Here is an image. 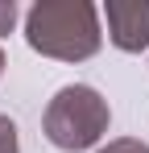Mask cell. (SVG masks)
I'll return each instance as SVG.
<instances>
[{
	"label": "cell",
	"instance_id": "cell-1",
	"mask_svg": "<svg viewBox=\"0 0 149 153\" xmlns=\"http://www.w3.org/2000/svg\"><path fill=\"white\" fill-rule=\"evenodd\" d=\"M25 42L42 58L87 62L104 46L99 8L87 0H37L25 13Z\"/></svg>",
	"mask_w": 149,
	"mask_h": 153
},
{
	"label": "cell",
	"instance_id": "cell-2",
	"mask_svg": "<svg viewBox=\"0 0 149 153\" xmlns=\"http://www.w3.org/2000/svg\"><path fill=\"white\" fill-rule=\"evenodd\" d=\"M108 124H112L108 100L87 83H71V87L54 91V100L46 103V116H42L46 141L62 153H79V149L99 145Z\"/></svg>",
	"mask_w": 149,
	"mask_h": 153
},
{
	"label": "cell",
	"instance_id": "cell-3",
	"mask_svg": "<svg viewBox=\"0 0 149 153\" xmlns=\"http://www.w3.org/2000/svg\"><path fill=\"white\" fill-rule=\"evenodd\" d=\"M108 37L124 54H149V0H108Z\"/></svg>",
	"mask_w": 149,
	"mask_h": 153
},
{
	"label": "cell",
	"instance_id": "cell-4",
	"mask_svg": "<svg viewBox=\"0 0 149 153\" xmlns=\"http://www.w3.org/2000/svg\"><path fill=\"white\" fill-rule=\"evenodd\" d=\"M99 153H149V145L137 141V137H116V141H108Z\"/></svg>",
	"mask_w": 149,
	"mask_h": 153
},
{
	"label": "cell",
	"instance_id": "cell-5",
	"mask_svg": "<svg viewBox=\"0 0 149 153\" xmlns=\"http://www.w3.org/2000/svg\"><path fill=\"white\" fill-rule=\"evenodd\" d=\"M0 153H21V145H17V124L0 112Z\"/></svg>",
	"mask_w": 149,
	"mask_h": 153
},
{
	"label": "cell",
	"instance_id": "cell-6",
	"mask_svg": "<svg viewBox=\"0 0 149 153\" xmlns=\"http://www.w3.org/2000/svg\"><path fill=\"white\" fill-rule=\"evenodd\" d=\"M13 25H17V4L13 0H0V37L13 33Z\"/></svg>",
	"mask_w": 149,
	"mask_h": 153
},
{
	"label": "cell",
	"instance_id": "cell-7",
	"mask_svg": "<svg viewBox=\"0 0 149 153\" xmlns=\"http://www.w3.org/2000/svg\"><path fill=\"white\" fill-rule=\"evenodd\" d=\"M0 75H4V50H0Z\"/></svg>",
	"mask_w": 149,
	"mask_h": 153
}]
</instances>
